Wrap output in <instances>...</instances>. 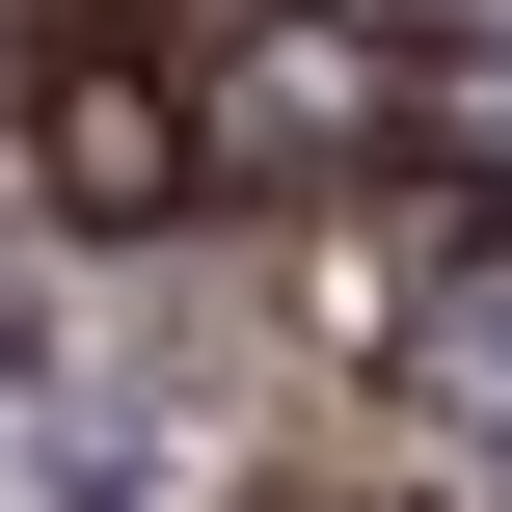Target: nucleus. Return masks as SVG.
<instances>
[{"label":"nucleus","instance_id":"1","mask_svg":"<svg viewBox=\"0 0 512 512\" xmlns=\"http://www.w3.org/2000/svg\"><path fill=\"white\" fill-rule=\"evenodd\" d=\"M162 54H189V135H216V216H243V189H270V216H324V189H378V162L432 135L405 0H189Z\"/></svg>","mask_w":512,"mask_h":512},{"label":"nucleus","instance_id":"2","mask_svg":"<svg viewBox=\"0 0 512 512\" xmlns=\"http://www.w3.org/2000/svg\"><path fill=\"white\" fill-rule=\"evenodd\" d=\"M0 189H27L54 243H162V216H216L189 54H162V27H54V54L0 81Z\"/></svg>","mask_w":512,"mask_h":512},{"label":"nucleus","instance_id":"3","mask_svg":"<svg viewBox=\"0 0 512 512\" xmlns=\"http://www.w3.org/2000/svg\"><path fill=\"white\" fill-rule=\"evenodd\" d=\"M378 378H405V432H459V459H512V216H459V243H405V324H378Z\"/></svg>","mask_w":512,"mask_h":512},{"label":"nucleus","instance_id":"4","mask_svg":"<svg viewBox=\"0 0 512 512\" xmlns=\"http://www.w3.org/2000/svg\"><path fill=\"white\" fill-rule=\"evenodd\" d=\"M27 54H54V27H27V0H0V81H27Z\"/></svg>","mask_w":512,"mask_h":512}]
</instances>
